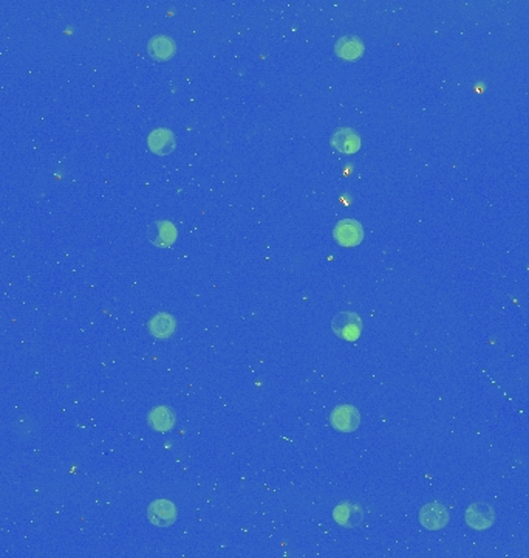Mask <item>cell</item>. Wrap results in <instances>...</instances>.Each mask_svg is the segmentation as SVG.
<instances>
[{
	"label": "cell",
	"mask_w": 529,
	"mask_h": 558,
	"mask_svg": "<svg viewBox=\"0 0 529 558\" xmlns=\"http://www.w3.org/2000/svg\"><path fill=\"white\" fill-rule=\"evenodd\" d=\"M149 328H151V332L155 337L166 338V337H170L172 334H174L175 322H174V318L168 315V313H159V315L153 317L151 319Z\"/></svg>",
	"instance_id": "4fadbf2b"
},
{
	"label": "cell",
	"mask_w": 529,
	"mask_h": 558,
	"mask_svg": "<svg viewBox=\"0 0 529 558\" xmlns=\"http://www.w3.org/2000/svg\"><path fill=\"white\" fill-rule=\"evenodd\" d=\"M335 239L344 247H354L364 239V230H362L361 223L352 221V219H346L336 225Z\"/></svg>",
	"instance_id": "5b68a950"
},
{
	"label": "cell",
	"mask_w": 529,
	"mask_h": 558,
	"mask_svg": "<svg viewBox=\"0 0 529 558\" xmlns=\"http://www.w3.org/2000/svg\"><path fill=\"white\" fill-rule=\"evenodd\" d=\"M420 522L426 529L439 531L449 522V512L438 502L426 504L420 512Z\"/></svg>",
	"instance_id": "3957f363"
},
{
	"label": "cell",
	"mask_w": 529,
	"mask_h": 558,
	"mask_svg": "<svg viewBox=\"0 0 529 558\" xmlns=\"http://www.w3.org/2000/svg\"><path fill=\"white\" fill-rule=\"evenodd\" d=\"M149 147L158 156H168L175 147V136L169 129H155L147 138Z\"/></svg>",
	"instance_id": "52a82bcc"
},
{
	"label": "cell",
	"mask_w": 529,
	"mask_h": 558,
	"mask_svg": "<svg viewBox=\"0 0 529 558\" xmlns=\"http://www.w3.org/2000/svg\"><path fill=\"white\" fill-rule=\"evenodd\" d=\"M333 518L346 529H353L358 527L361 521L364 520V510H362L356 502H342L333 512Z\"/></svg>",
	"instance_id": "8992f818"
},
{
	"label": "cell",
	"mask_w": 529,
	"mask_h": 558,
	"mask_svg": "<svg viewBox=\"0 0 529 558\" xmlns=\"http://www.w3.org/2000/svg\"><path fill=\"white\" fill-rule=\"evenodd\" d=\"M331 328L337 337L354 341L361 334V318L354 312H341L333 319Z\"/></svg>",
	"instance_id": "7a4b0ae2"
},
{
	"label": "cell",
	"mask_w": 529,
	"mask_h": 558,
	"mask_svg": "<svg viewBox=\"0 0 529 558\" xmlns=\"http://www.w3.org/2000/svg\"><path fill=\"white\" fill-rule=\"evenodd\" d=\"M149 55L159 61H166V59H170L172 55L175 53V44L174 40L168 36H155L151 39V43L147 45Z\"/></svg>",
	"instance_id": "8fae6325"
},
{
	"label": "cell",
	"mask_w": 529,
	"mask_h": 558,
	"mask_svg": "<svg viewBox=\"0 0 529 558\" xmlns=\"http://www.w3.org/2000/svg\"><path fill=\"white\" fill-rule=\"evenodd\" d=\"M175 507L169 501H155L149 507V518L158 527H168L175 521Z\"/></svg>",
	"instance_id": "ba28073f"
},
{
	"label": "cell",
	"mask_w": 529,
	"mask_h": 558,
	"mask_svg": "<svg viewBox=\"0 0 529 558\" xmlns=\"http://www.w3.org/2000/svg\"><path fill=\"white\" fill-rule=\"evenodd\" d=\"M151 425L159 431L170 430L174 425V413L169 408L159 407L151 413Z\"/></svg>",
	"instance_id": "5bb4252c"
},
{
	"label": "cell",
	"mask_w": 529,
	"mask_h": 558,
	"mask_svg": "<svg viewBox=\"0 0 529 558\" xmlns=\"http://www.w3.org/2000/svg\"><path fill=\"white\" fill-rule=\"evenodd\" d=\"M330 420H331V425L335 426L336 430L350 433V431H354L359 426L361 415H359L358 409H356L354 407L341 405L331 413Z\"/></svg>",
	"instance_id": "277c9868"
},
{
	"label": "cell",
	"mask_w": 529,
	"mask_h": 558,
	"mask_svg": "<svg viewBox=\"0 0 529 558\" xmlns=\"http://www.w3.org/2000/svg\"><path fill=\"white\" fill-rule=\"evenodd\" d=\"M495 510L487 502H474L466 510V522L475 531H486L494 524Z\"/></svg>",
	"instance_id": "6da1fadb"
},
{
	"label": "cell",
	"mask_w": 529,
	"mask_h": 558,
	"mask_svg": "<svg viewBox=\"0 0 529 558\" xmlns=\"http://www.w3.org/2000/svg\"><path fill=\"white\" fill-rule=\"evenodd\" d=\"M331 143L339 152L354 154L361 147V138L353 129L344 128L336 130L331 138Z\"/></svg>",
	"instance_id": "9c48e42d"
},
{
	"label": "cell",
	"mask_w": 529,
	"mask_h": 558,
	"mask_svg": "<svg viewBox=\"0 0 529 558\" xmlns=\"http://www.w3.org/2000/svg\"><path fill=\"white\" fill-rule=\"evenodd\" d=\"M336 53L337 56H341L342 59H358L361 58L362 53H364V44L362 40L354 38V36H347L342 38L336 44Z\"/></svg>",
	"instance_id": "7c38bea8"
},
{
	"label": "cell",
	"mask_w": 529,
	"mask_h": 558,
	"mask_svg": "<svg viewBox=\"0 0 529 558\" xmlns=\"http://www.w3.org/2000/svg\"><path fill=\"white\" fill-rule=\"evenodd\" d=\"M149 239L159 247L170 245L175 239V227L169 222H155L149 228Z\"/></svg>",
	"instance_id": "30bf717a"
}]
</instances>
